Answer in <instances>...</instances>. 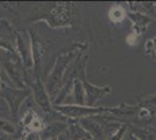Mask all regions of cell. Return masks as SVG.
<instances>
[{"label": "cell", "mask_w": 156, "mask_h": 140, "mask_svg": "<svg viewBox=\"0 0 156 140\" xmlns=\"http://www.w3.org/2000/svg\"><path fill=\"white\" fill-rule=\"evenodd\" d=\"M125 16V12L121 7H113L110 12V18L113 21L122 20Z\"/></svg>", "instance_id": "obj_1"}, {"label": "cell", "mask_w": 156, "mask_h": 140, "mask_svg": "<svg viewBox=\"0 0 156 140\" xmlns=\"http://www.w3.org/2000/svg\"><path fill=\"white\" fill-rule=\"evenodd\" d=\"M127 42L129 45H135L136 43V36H135V34H129L128 38H127Z\"/></svg>", "instance_id": "obj_2"}]
</instances>
